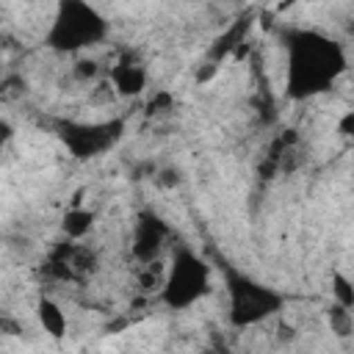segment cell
<instances>
[{"instance_id":"cell-1","label":"cell","mask_w":354,"mask_h":354,"mask_svg":"<svg viewBox=\"0 0 354 354\" xmlns=\"http://www.w3.org/2000/svg\"><path fill=\"white\" fill-rule=\"evenodd\" d=\"M346 69V55L337 41L313 33L296 30L288 39V94L304 100L326 91L337 75Z\"/></svg>"},{"instance_id":"cell-2","label":"cell","mask_w":354,"mask_h":354,"mask_svg":"<svg viewBox=\"0 0 354 354\" xmlns=\"http://www.w3.org/2000/svg\"><path fill=\"white\" fill-rule=\"evenodd\" d=\"M105 36V19L86 0H61L55 22L47 33V44L64 53H75L97 44Z\"/></svg>"},{"instance_id":"cell-3","label":"cell","mask_w":354,"mask_h":354,"mask_svg":"<svg viewBox=\"0 0 354 354\" xmlns=\"http://www.w3.org/2000/svg\"><path fill=\"white\" fill-rule=\"evenodd\" d=\"M207 288H210L207 266L191 249H180L174 254V260H171V268L166 271V282L160 288V299L171 310H185L196 299H202L207 293Z\"/></svg>"},{"instance_id":"cell-4","label":"cell","mask_w":354,"mask_h":354,"mask_svg":"<svg viewBox=\"0 0 354 354\" xmlns=\"http://www.w3.org/2000/svg\"><path fill=\"white\" fill-rule=\"evenodd\" d=\"M227 290H230V321L235 326H252L266 321L282 307V296L238 271H227Z\"/></svg>"},{"instance_id":"cell-5","label":"cell","mask_w":354,"mask_h":354,"mask_svg":"<svg viewBox=\"0 0 354 354\" xmlns=\"http://www.w3.org/2000/svg\"><path fill=\"white\" fill-rule=\"evenodd\" d=\"M122 133L119 122H100V124H75L66 122L61 127V138L69 147V152L75 158H94L100 152H105Z\"/></svg>"},{"instance_id":"cell-6","label":"cell","mask_w":354,"mask_h":354,"mask_svg":"<svg viewBox=\"0 0 354 354\" xmlns=\"http://www.w3.org/2000/svg\"><path fill=\"white\" fill-rule=\"evenodd\" d=\"M169 238V227L163 224L160 216L152 210H144L133 227V257L138 263H152L160 257V249Z\"/></svg>"},{"instance_id":"cell-7","label":"cell","mask_w":354,"mask_h":354,"mask_svg":"<svg viewBox=\"0 0 354 354\" xmlns=\"http://www.w3.org/2000/svg\"><path fill=\"white\" fill-rule=\"evenodd\" d=\"M111 86L124 94V97H133V94H141L144 86H147V69L130 58H122L111 66V75H108Z\"/></svg>"},{"instance_id":"cell-8","label":"cell","mask_w":354,"mask_h":354,"mask_svg":"<svg viewBox=\"0 0 354 354\" xmlns=\"http://www.w3.org/2000/svg\"><path fill=\"white\" fill-rule=\"evenodd\" d=\"M36 315H39L41 329H44L50 337H64V335H66V315H64V310H61L53 299L41 296L39 304H36Z\"/></svg>"},{"instance_id":"cell-9","label":"cell","mask_w":354,"mask_h":354,"mask_svg":"<svg viewBox=\"0 0 354 354\" xmlns=\"http://www.w3.org/2000/svg\"><path fill=\"white\" fill-rule=\"evenodd\" d=\"M91 227H94V213L86 210V207H72V210H66V216H64V221H61L64 235L72 238V241H80L83 235H88Z\"/></svg>"},{"instance_id":"cell-10","label":"cell","mask_w":354,"mask_h":354,"mask_svg":"<svg viewBox=\"0 0 354 354\" xmlns=\"http://www.w3.org/2000/svg\"><path fill=\"white\" fill-rule=\"evenodd\" d=\"M326 321H329V329H332L335 337L354 335V313H351V307H343V304L332 301L326 307Z\"/></svg>"},{"instance_id":"cell-11","label":"cell","mask_w":354,"mask_h":354,"mask_svg":"<svg viewBox=\"0 0 354 354\" xmlns=\"http://www.w3.org/2000/svg\"><path fill=\"white\" fill-rule=\"evenodd\" d=\"M332 296H335L337 304L354 310V282L346 274H340V271L332 274Z\"/></svg>"},{"instance_id":"cell-12","label":"cell","mask_w":354,"mask_h":354,"mask_svg":"<svg viewBox=\"0 0 354 354\" xmlns=\"http://www.w3.org/2000/svg\"><path fill=\"white\" fill-rule=\"evenodd\" d=\"M72 72H75V77H77V80H83V83H86V80H94V77L100 75V64H97V61H91V58H80V61L75 64V69H72Z\"/></svg>"},{"instance_id":"cell-13","label":"cell","mask_w":354,"mask_h":354,"mask_svg":"<svg viewBox=\"0 0 354 354\" xmlns=\"http://www.w3.org/2000/svg\"><path fill=\"white\" fill-rule=\"evenodd\" d=\"M343 136H354V111H348L343 119H340V127H337Z\"/></svg>"}]
</instances>
